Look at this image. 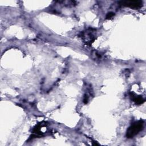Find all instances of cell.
<instances>
[{"instance_id":"4","label":"cell","mask_w":146,"mask_h":146,"mask_svg":"<svg viewBox=\"0 0 146 146\" xmlns=\"http://www.w3.org/2000/svg\"><path fill=\"white\" fill-rule=\"evenodd\" d=\"M114 15V13H112V12H110V13H108L106 16V18L107 19H110V18H111Z\"/></svg>"},{"instance_id":"3","label":"cell","mask_w":146,"mask_h":146,"mask_svg":"<svg viewBox=\"0 0 146 146\" xmlns=\"http://www.w3.org/2000/svg\"><path fill=\"white\" fill-rule=\"evenodd\" d=\"M133 100L136 103V104H142L144 102V99L140 96L133 97Z\"/></svg>"},{"instance_id":"1","label":"cell","mask_w":146,"mask_h":146,"mask_svg":"<svg viewBox=\"0 0 146 146\" xmlns=\"http://www.w3.org/2000/svg\"><path fill=\"white\" fill-rule=\"evenodd\" d=\"M144 121L139 120L133 123L127 130V136L128 138H132L134 136L138 134L143 129Z\"/></svg>"},{"instance_id":"2","label":"cell","mask_w":146,"mask_h":146,"mask_svg":"<svg viewBox=\"0 0 146 146\" xmlns=\"http://www.w3.org/2000/svg\"><path fill=\"white\" fill-rule=\"evenodd\" d=\"M119 3L123 6L133 9H138L143 6V1H122Z\"/></svg>"}]
</instances>
